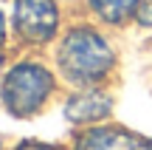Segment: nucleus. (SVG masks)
<instances>
[{
	"instance_id": "0eeeda50",
	"label": "nucleus",
	"mask_w": 152,
	"mask_h": 150,
	"mask_svg": "<svg viewBox=\"0 0 152 150\" xmlns=\"http://www.w3.org/2000/svg\"><path fill=\"white\" fill-rule=\"evenodd\" d=\"M135 14H138V23L141 26H152V0H138Z\"/></svg>"
},
{
	"instance_id": "7ed1b4c3",
	"label": "nucleus",
	"mask_w": 152,
	"mask_h": 150,
	"mask_svg": "<svg viewBox=\"0 0 152 150\" xmlns=\"http://www.w3.org/2000/svg\"><path fill=\"white\" fill-rule=\"evenodd\" d=\"M14 26L26 40H48L56 31V6L51 0H17Z\"/></svg>"
},
{
	"instance_id": "423d86ee",
	"label": "nucleus",
	"mask_w": 152,
	"mask_h": 150,
	"mask_svg": "<svg viewBox=\"0 0 152 150\" xmlns=\"http://www.w3.org/2000/svg\"><path fill=\"white\" fill-rule=\"evenodd\" d=\"M90 3L107 23H121L138 6V0H90Z\"/></svg>"
},
{
	"instance_id": "39448f33",
	"label": "nucleus",
	"mask_w": 152,
	"mask_h": 150,
	"mask_svg": "<svg viewBox=\"0 0 152 150\" xmlns=\"http://www.w3.org/2000/svg\"><path fill=\"white\" fill-rule=\"evenodd\" d=\"M68 119L71 122H96V119L107 116L110 113V96L99 94V91H87V94H79L68 102L65 108Z\"/></svg>"
},
{
	"instance_id": "f03ea898",
	"label": "nucleus",
	"mask_w": 152,
	"mask_h": 150,
	"mask_svg": "<svg viewBox=\"0 0 152 150\" xmlns=\"http://www.w3.org/2000/svg\"><path fill=\"white\" fill-rule=\"evenodd\" d=\"M51 85H54V77L42 65L23 62L6 77L3 102L14 116H28L45 102V96L51 94Z\"/></svg>"
},
{
	"instance_id": "20e7f679",
	"label": "nucleus",
	"mask_w": 152,
	"mask_h": 150,
	"mask_svg": "<svg viewBox=\"0 0 152 150\" xmlns=\"http://www.w3.org/2000/svg\"><path fill=\"white\" fill-rule=\"evenodd\" d=\"M76 150H152L147 139L118 128H96L79 139Z\"/></svg>"
},
{
	"instance_id": "f257e3e1",
	"label": "nucleus",
	"mask_w": 152,
	"mask_h": 150,
	"mask_svg": "<svg viewBox=\"0 0 152 150\" xmlns=\"http://www.w3.org/2000/svg\"><path fill=\"white\" fill-rule=\"evenodd\" d=\"M59 65L73 82H93L113 65V54L96 31L79 28L65 37L59 48Z\"/></svg>"
},
{
	"instance_id": "1a4fd4ad",
	"label": "nucleus",
	"mask_w": 152,
	"mask_h": 150,
	"mask_svg": "<svg viewBox=\"0 0 152 150\" xmlns=\"http://www.w3.org/2000/svg\"><path fill=\"white\" fill-rule=\"evenodd\" d=\"M3 34L6 31H3V14H0V45H3Z\"/></svg>"
},
{
	"instance_id": "6e6552de",
	"label": "nucleus",
	"mask_w": 152,
	"mask_h": 150,
	"mask_svg": "<svg viewBox=\"0 0 152 150\" xmlns=\"http://www.w3.org/2000/svg\"><path fill=\"white\" fill-rule=\"evenodd\" d=\"M17 150H56V147H51V145H39V142H26V145H20Z\"/></svg>"
}]
</instances>
